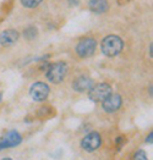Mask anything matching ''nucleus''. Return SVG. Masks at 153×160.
Instances as JSON below:
<instances>
[{"instance_id":"obj_1","label":"nucleus","mask_w":153,"mask_h":160,"mask_svg":"<svg viewBox=\"0 0 153 160\" xmlns=\"http://www.w3.org/2000/svg\"><path fill=\"white\" fill-rule=\"evenodd\" d=\"M124 48V42L120 37L118 36H107L104 39L102 40V44H100V49H102V53L104 54L105 56H116L118 54L121 53Z\"/></svg>"},{"instance_id":"obj_2","label":"nucleus","mask_w":153,"mask_h":160,"mask_svg":"<svg viewBox=\"0 0 153 160\" xmlns=\"http://www.w3.org/2000/svg\"><path fill=\"white\" fill-rule=\"evenodd\" d=\"M66 73H68V64L64 61H58L47 68V78L53 83L63 82Z\"/></svg>"},{"instance_id":"obj_3","label":"nucleus","mask_w":153,"mask_h":160,"mask_svg":"<svg viewBox=\"0 0 153 160\" xmlns=\"http://www.w3.org/2000/svg\"><path fill=\"white\" fill-rule=\"evenodd\" d=\"M111 94V87L108 83H99L93 86L88 91V97L93 102H103L108 95Z\"/></svg>"},{"instance_id":"obj_4","label":"nucleus","mask_w":153,"mask_h":160,"mask_svg":"<svg viewBox=\"0 0 153 160\" xmlns=\"http://www.w3.org/2000/svg\"><path fill=\"white\" fill-rule=\"evenodd\" d=\"M97 48V42L93 38H86L82 39L76 47V53L81 58H88L93 55Z\"/></svg>"},{"instance_id":"obj_5","label":"nucleus","mask_w":153,"mask_h":160,"mask_svg":"<svg viewBox=\"0 0 153 160\" xmlns=\"http://www.w3.org/2000/svg\"><path fill=\"white\" fill-rule=\"evenodd\" d=\"M49 86L44 82H36L32 84L31 89H29V94L33 98V100L36 102H42L44 99H47V97L49 95Z\"/></svg>"},{"instance_id":"obj_6","label":"nucleus","mask_w":153,"mask_h":160,"mask_svg":"<svg viewBox=\"0 0 153 160\" xmlns=\"http://www.w3.org/2000/svg\"><path fill=\"white\" fill-rule=\"evenodd\" d=\"M102 144V137L98 132L88 133L81 142V146L86 152H94Z\"/></svg>"},{"instance_id":"obj_7","label":"nucleus","mask_w":153,"mask_h":160,"mask_svg":"<svg viewBox=\"0 0 153 160\" xmlns=\"http://www.w3.org/2000/svg\"><path fill=\"white\" fill-rule=\"evenodd\" d=\"M21 136L18 132L16 131H10L8 133H5L1 139H0V149H4V148H9V147H16L21 143Z\"/></svg>"},{"instance_id":"obj_8","label":"nucleus","mask_w":153,"mask_h":160,"mask_svg":"<svg viewBox=\"0 0 153 160\" xmlns=\"http://www.w3.org/2000/svg\"><path fill=\"white\" fill-rule=\"evenodd\" d=\"M121 103H123V99L119 94H110L103 100L102 107L107 112H115L121 107Z\"/></svg>"},{"instance_id":"obj_9","label":"nucleus","mask_w":153,"mask_h":160,"mask_svg":"<svg viewBox=\"0 0 153 160\" xmlns=\"http://www.w3.org/2000/svg\"><path fill=\"white\" fill-rule=\"evenodd\" d=\"M94 86V82L91 77L88 76H80L76 80L74 81V89L76 92H86L89 91L92 87Z\"/></svg>"},{"instance_id":"obj_10","label":"nucleus","mask_w":153,"mask_h":160,"mask_svg":"<svg viewBox=\"0 0 153 160\" xmlns=\"http://www.w3.org/2000/svg\"><path fill=\"white\" fill-rule=\"evenodd\" d=\"M20 34L15 29H6L0 34V44L4 47H9L16 43V40L18 39Z\"/></svg>"},{"instance_id":"obj_11","label":"nucleus","mask_w":153,"mask_h":160,"mask_svg":"<svg viewBox=\"0 0 153 160\" xmlns=\"http://www.w3.org/2000/svg\"><path fill=\"white\" fill-rule=\"evenodd\" d=\"M88 6L94 13H104L109 8L107 0H89Z\"/></svg>"},{"instance_id":"obj_12","label":"nucleus","mask_w":153,"mask_h":160,"mask_svg":"<svg viewBox=\"0 0 153 160\" xmlns=\"http://www.w3.org/2000/svg\"><path fill=\"white\" fill-rule=\"evenodd\" d=\"M20 1H21V4L25 8H27V9H34V8H37L42 2L43 0H20Z\"/></svg>"},{"instance_id":"obj_13","label":"nucleus","mask_w":153,"mask_h":160,"mask_svg":"<svg viewBox=\"0 0 153 160\" xmlns=\"http://www.w3.org/2000/svg\"><path fill=\"white\" fill-rule=\"evenodd\" d=\"M23 36H25L26 39H33V38H36V36H37V28L33 26L28 27V28L25 29Z\"/></svg>"},{"instance_id":"obj_14","label":"nucleus","mask_w":153,"mask_h":160,"mask_svg":"<svg viewBox=\"0 0 153 160\" xmlns=\"http://www.w3.org/2000/svg\"><path fill=\"white\" fill-rule=\"evenodd\" d=\"M134 160H148V159H147V155H146V153H145L143 150H139V152L135 154Z\"/></svg>"},{"instance_id":"obj_15","label":"nucleus","mask_w":153,"mask_h":160,"mask_svg":"<svg viewBox=\"0 0 153 160\" xmlns=\"http://www.w3.org/2000/svg\"><path fill=\"white\" fill-rule=\"evenodd\" d=\"M152 137H153V133H150V137H147V142L152 143Z\"/></svg>"},{"instance_id":"obj_16","label":"nucleus","mask_w":153,"mask_h":160,"mask_svg":"<svg viewBox=\"0 0 153 160\" xmlns=\"http://www.w3.org/2000/svg\"><path fill=\"white\" fill-rule=\"evenodd\" d=\"M3 160H11V159H10V158H4Z\"/></svg>"}]
</instances>
